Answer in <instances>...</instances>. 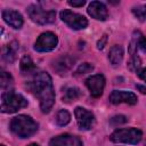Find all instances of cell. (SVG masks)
Wrapping results in <instances>:
<instances>
[{
    "label": "cell",
    "instance_id": "6da1fadb",
    "mask_svg": "<svg viewBox=\"0 0 146 146\" xmlns=\"http://www.w3.org/2000/svg\"><path fill=\"white\" fill-rule=\"evenodd\" d=\"M29 88L38 97L41 112H50L55 104V89L51 76L47 72H38L29 83Z\"/></svg>",
    "mask_w": 146,
    "mask_h": 146
},
{
    "label": "cell",
    "instance_id": "7a4b0ae2",
    "mask_svg": "<svg viewBox=\"0 0 146 146\" xmlns=\"http://www.w3.org/2000/svg\"><path fill=\"white\" fill-rule=\"evenodd\" d=\"M9 128L11 132L18 138H29L33 136L39 128V124L29 115H17L11 119Z\"/></svg>",
    "mask_w": 146,
    "mask_h": 146
},
{
    "label": "cell",
    "instance_id": "3957f363",
    "mask_svg": "<svg viewBox=\"0 0 146 146\" xmlns=\"http://www.w3.org/2000/svg\"><path fill=\"white\" fill-rule=\"evenodd\" d=\"M27 100L21 94L14 90H6L1 94V112L2 113H16L17 111L27 106Z\"/></svg>",
    "mask_w": 146,
    "mask_h": 146
},
{
    "label": "cell",
    "instance_id": "277c9868",
    "mask_svg": "<svg viewBox=\"0 0 146 146\" xmlns=\"http://www.w3.org/2000/svg\"><path fill=\"white\" fill-rule=\"evenodd\" d=\"M143 138V132L141 130L137 128H121L116 129L115 131L112 132L110 136V139L113 143L117 144H130V145H136L138 144Z\"/></svg>",
    "mask_w": 146,
    "mask_h": 146
},
{
    "label": "cell",
    "instance_id": "5b68a950",
    "mask_svg": "<svg viewBox=\"0 0 146 146\" xmlns=\"http://www.w3.org/2000/svg\"><path fill=\"white\" fill-rule=\"evenodd\" d=\"M29 17L31 18L32 22L40 24V25H46V24H51L56 19V10H46L39 5H31L26 9Z\"/></svg>",
    "mask_w": 146,
    "mask_h": 146
},
{
    "label": "cell",
    "instance_id": "8992f818",
    "mask_svg": "<svg viewBox=\"0 0 146 146\" xmlns=\"http://www.w3.org/2000/svg\"><path fill=\"white\" fill-rule=\"evenodd\" d=\"M59 16L62 21L73 30H83L88 26V19L83 15L74 13L70 9L62 10Z\"/></svg>",
    "mask_w": 146,
    "mask_h": 146
},
{
    "label": "cell",
    "instance_id": "52a82bcc",
    "mask_svg": "<svg viewBox=\"0 0 146 146\" xmlns=\"http://www.w3.org/2000/svg\"><path fill=\"white\" fill-rule=\"evenodd\" d=\"M58 44V38L54 32L47 31L41 33L35 43H34V50L39 52H48L54 50Z\"/></svg>",
    "mask_w": 146,
    "mask_h": 146
},
{
    "label": "cell",
    "instance_id": "ba28073f",
    "mask_svg": "<svg viewBox=\"0 0 146 146\" xmlns=\"http://www.w3.org/2000/svg\"><path fill=\"white\" fill-rule=\"evenodd\" d=\"M74 115H75L78 127L81 130H90L95 125V122H96L95 115H94L92 112L88 111L87 108L81 107V106L75 107Z\"/></svg>",
    "mask_w": 146,
    "mask_h": 146
},
{
    "label": "cell",
    "instance_id": "9c48e42d",
    "mask_svg": "<svg viewBox=\"0 0 146 146\" xmlns=\"http://www.w3.org/2000/svg\"><path fill=\"white\" fill-rule=\"evenodd\" d=\"M86 86L90 91V95L92 97H99L103 95L104 88H105V78L103 74H92L89 78L86 79Z\"/></svg>",
    "mask_w": 146,
    "mask_h": 146
},
{
    "label": "cell",
    "instance_id": "30bf717a",
    "mask_svg": "<svg viewBox=\"0 0 146 146\" xmlns=\"http://www.w3.org/2000/svg\"><path fill=\"white\" fill-rule=\"evenodd\" d=\"M110 102L114 105L125 103L129 105H135L138 102L137 96L132 91H127V90H113L108 97Z\"/></svg>",
    "mask_w": 146,
    "mask_h": 146
},
{
    "label": "cell",
    "instance_id": "8fae6325",
    "mask_svg": "<svg viewBox=\"0 0 146 146\" xmlns=\"http://www.w3.org/2000/svg\"><path fill=\"white\" fill-rule=\"evenodd\" d=\"M49 146H83L82 140L70 133H63L50 139Z\"/></svg>",
    "mask_w": 146,
    "mask_h": 146
},
{
    "label": "cell",
    "instance_id": "7c38bea8",
    "mask_svg": "<svg viewBox=\"0 0 146 146\" xmlns=\"http://www.w3.org/2000/svg\"><path fill=\"white\" fill-rule=\"evenodd\" d=\"M87 13L89 16L97 21H105L108 17V11L106 6L100 1H91L88 6Z\"/></svg>",
    "mask_w": 146,
    "mask_h": 146
},
{
    "label": "cell",
    "instance_id": "4fadbf2b",
    "mask_svg": "<svg viewBox=\"0 0 146 146\" xmlns=\"http://www.w3.org/2000/svg\"><path fill=\"white\" fill-rule=\"evenodd\" d=\"M1 14H2L3 21L9 26H11L13 29H21L23 26V24H24L23 16L17 10H14V9H3Z\"/></svg>",
    "mask_w": 146,
    "mask_h": 146
},
{
    "label": "cell",
    "instance_id": "5bb4252c",
    "mask_svg": "<svg viewBox=\"0 0 146 146\" xmlns=\"http://www.w3.org/2000/svg\"><path fill=\"white\" fill-rule=\"evenodd\" d=\"M19 49V44L16 41H11L2 49V59L9 64H13L16 59V54Z\"/></svg>",
    "mask_w": 146,
    "mask_h": 146
},
{
    "label": "cell",
    "instance_id": "9a60e30c",
    "mask_svg": "<svg viewBox=\"0 0 146 146\" xmlns=\"http://www.w3.org/2000/svg\"><path fill=\"white\" fill-rule=\"evenodd\" d=\"M124 56V49L120 44L113 46L108 51V60L113 66H117L122 63Z\"/></svg>",
    "mask_w": 146,
    "mask_h": 146
},
{
    "label": "cell",
    "instance_id": "2e32d148",
    "mask_svg": "<svg viewBox=\"0 0 146 146\" xmlns=\"http://www.w3.org/2000/svg\"><path fill=\"white\" fill-rule=\"evenodd\" d=\"M82 96V91L78 88V87H70L65 90L62 99L63 102L65 103H71V102H74L78 98H80Z\"/></svg>",
    "mask_w": 146,
    "mask_h": 146
},
{
    "label": "cell",
    "instance_id": "e0dca14e",
    "mask_svg": "<svg viewBox=\"0 0 146 146\" xmlns=\"http://www.w3.org/2000/svg\"><path fill=\"white\" fill-rule=\"evenodd\" d=\"M19 68L23 74H30L35 70V65L29 55H24L19 62Z\"/></svg>",
    "mask_w": 146,
    "mask_h": 146
},
{
    "label": "cell",
    "instance_id": "ac0fdd59",
    "mask_svg": "<svg viewBox=\"0 0 146 146\" xmlns=\"http://www.w3.org/2000/svg\"><path fill=\"white\" fill-rule=\"evenodd\" d=\"M71 66H72V60H71L70 57H67V56L59 58L58 60H56V64H54V68H56V71H57L59 74L65 73Z\"/></svg>",
    "mask_w": 146,
    "mask_h": 146
},
{
    "label": "cell",
    "instance_id": "d6986e66",
    "mask_svg": "<svg viewBox=\"0 0 146 146\" xmlns=\"http://www.w3.org/2000/svg\"><path fill=\"white\" fill-rule=\"evenodd\" d=\"M0 84H1V88L2 90H11V86L14 84V79L11 76L10 73L6 72V71H2L1 72V76H0Z\"/></svg>",
    "mask_w": 146,
    "mask_h": 146
},
{
    "label": "cell",
    "instance_id": "ffe728a7",
    "mask_svg": "<svg viewBox=\"0 0 146 146\" xmlns=\"http://www.w3.org/2000/svg\"><path fill=\"white\" fill-rule=\"evenodd\" d=\"M132 42L135 43V46L137 47V49L141 50L143 52H146V38L139 32L136 31L132 35Z\"/></svg>",
    "mask_w": 146,
    "mask_h": 146
},
{
    "label": "cell",
    "instance_id": "44dd1931",
    "mask_svg": "<svg viewBox=\"0 0 146 146\" xmlns=\"http://www.w3.org/2000/svg\"><path fill=\"white\" fill-rule=\"evenodd\" d=\"M71 121V114L68 113V111L66 110H60L58 111L57 115H56V123L59 127H65L70 123Z\"/></svg>",
    "mask_w": 146,
    "mask_h": 146
},
{
    "label": "cell",
    "instance_id": "7402d4cb",
    "mask_svg": "<svg viewBox=\"0 0 146 146\" xmlns=\"http://www.w3.org/2000/svg\"><path fill=\"white\" fill-rule=\"evenodd\" d=\"M131 10H132V14L135 15V17L139 22H146V3L133 7Z\"/></svg>",
    "mask_w": 146,
    "mask_h": 146
},
{
    "label": "cell",
    "instance_id": "603a6c76",
    "mask_svg": "<svg viewBox=\"0 0 146 146\" xmlns=\"http://www.w3.org/2000/svg\"><path fill=\"white\" fill-rule=\"evenodd\" d=\"M94 70V65L90 63H82L78 66V68L75 70V74L76 75H82V74H87L90 73Z\"/></svg>",
    "mask_w": 146,
    "mask_h": 146
},
{
    "label": "cell",
    "instance_id": "cb8c5ba5",
    "mask_svg": "<svg viewBox=\"0 0 146 146\" xmlns=\"http://www.w3.org/2000/svg\"><path fill=\"white\" fill-rule=\"evenodd\" d=\"M127 121H128V119H127L124 115H115V116H113V117L110 120V123H111L112 125L116 127V125H119V124L125 123Z\"/></svg>",
    "mask_w": 146,
    "mask_h": 146
},
{
    "label": "cell",
    "instance_id": "d4e9b609",
    "mask_svg": "<svg viewBox=\"0 0 146 146\" xmlns=\"http://www.w3.org/2000/svg\"><path fill=\"white\" fill-rule=\"evenodd\" d=\"M106 42H107V35H106V34H104V35L100 38V40H98V42H97V49L102 50V49L105 47Z\"/></svg>",
    "mask_w": 146,
    "mask_h": 146
},
{
    "label": "cell",
    "instance_id": "484cf974",
    "mask_svg": "<svg viewBox=\"0 0 146 146\" xmlns=\"http://www.w3.org/2000/svg\"><path fill=\"white\" fill-rule=\"evenodd\" d=\"M84 3H86L84 0H79V1H76V0H68V5L73 6V7H82Z\"/></svg>",
    "mask_w": 146,
    "mask_h": 146
},
{
    "label": "cell",
    "instance_id": "4316f807",
    "mask_svg": "<svg viewBox=\"0 0 146 146\" xmlns=\"http://www.w3.org/2000/svg\"><path fill=\"white\" fill-rule=\"evenodd\" d=\"M137 73H138V76H139L144 82H146V67H144V68L139 70Z\"/></svg>",
    "mask_w": 146,
    "mask_h": 146
},
{
    "label": "cell",
    "instance_id": "83f0119b",
    "mask_svg": "<svg viewBox=\"0 0 146 146\" xmlns=\"http://www.w3.org/2000/svg\"><path fill=\"white\" fill-rule=\"evenodd\" d=\"M137 88H139V89H140V90H141V92H144V94H145V92H146V89H145V88H144V87H141V86H137Z\"/></svg>",
    "mask_w": 146,
    "mask_h": 146
},
{
    "label": "cell",
    "instance_id": "f1b7e54d",
    "mask_svg": "<svg viewBox=\"0 0 146 146\" xmlns=\"http://www.w3.org/2000/svg\"><path fill=\"white\" fill-rule=\"evenodd\" d=\"M27 146H40L39 144H36V143H31V144H29Z\"/></svg>",
    "mask_w": 146,
    "mask_h": 146
},
{
    "label": "cell",
    "instance_id": "f546056e",
    "mask_svg": "<svg viewBox=\"0 0 146 146\" xmlns=\"http://www.w3.org/2000/svg\"><path fill=\"white\" fill-rule=\"evenodd\" d=\"M0 146H6V145H0Z\"/></svg>",
    "mask_w": 146,
    "mask_h": 146
}]
</instances>
